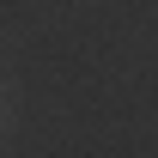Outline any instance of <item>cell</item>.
I'll return each instance as SVG.
<instances>
[{
	"mask_svg": "<svg viewBox=\"0 0 158 158\" xmlns=\"http://www.w3.org/2000/svg\"><path fill=\"white\" fill-rule=\"evenodd\" d=\"M12 122H19V116H12V85H0V140L12 134Z\"/></svg>",
	"mask_w": 158,
	"mask_h": 158,
	"instance_id": "cell-1",
	"label": "cell"
}]
</instances>
